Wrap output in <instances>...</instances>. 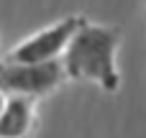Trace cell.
I'll return each mask as SVG.
<instances>
[{"instance_id": "1", "label": "cell", "mask_w": 146, "mask_h": 138, "mask_svg": "<svg viewBox=\"0 0 146 138\" xmlns=\"http://www.w3.org/2000/svg\"><path fill=\"white\" fill-rule=\"evenodd\" d=\"M121 44V28L82 23L62 54L64 79L95 82L105 92H118L121 74L115 67V51Z\"/></svg>"}, {"instance_id": "2", "label": "cell", "mask_w": 146, "mask_h": 138, "mask_svg": "<svg viewBox=\"0 0 146 138\" xmlns=\"http://www.w3.org/2000/svg\"><path fill=\"white\" fill-rule=\"evenodd\" d=\"M64 82L62 61L49 64H10L0 61V92L8 97H41Z\"/></svg>"}, {"instance_id": "3", "label": "cell", "mask_w": 146, "mask_h": 138, "mask_svg": "<svg viewBox=\"0 0 146 138\" xmlns=\"http://www.w3.org/2000/svg\"><path fill=\"white\" fill-rule=\"evenodd\" d=\"M85 23V15H69L33 36H28L26 41H21L5 61L10 64H49V61H59L67 44L72 41V36L77 33V28Z\"/></svg>"}, {"instance_id": "4", "label": "cell", "mask_w": 146, "mask_h": 138, "mask_svg": "<svg viewBox=\"0 0 146 138\" xmlns=\"http://www.w3.org/2000/svg\"><path fill=\"white\" fill-rule=\"evenodd\" d=\"M36 110L28 97H8L0 113V138H26L33 128Z\"/></svg>"}, {"instance_id": "5", "label": "cell", "mask_w": 146, "mask_h": 138, "mask_svg": "<svg viewBox=\"0 0 146 138\" xmlns=\"http://www.w3.org/2000/svg\"><path fill=\"white\" fill-rule=\"evenodd\" d=\"M5 102H8V95L0 92V113H3V108H5Z\"/></svg>"}]
</instances>
